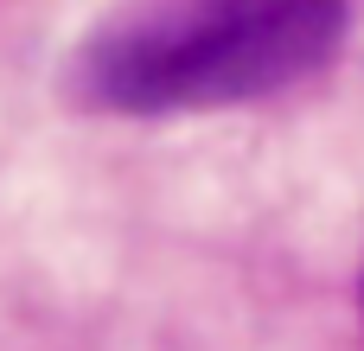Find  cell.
Segmentation results:
<instances>
[{
  "label": "cell",
  "instance_id": "cell-1",
  "mask_svg": "<svg viewBox=\"0 0 364 351\" xmlns=\"http://www.w3.org/2000/svg\"><path fill=\"white\" fill-rule=\"evenodd\" d=\"M352 0H134L70 58V96L109 115H179L275 96L346 38Z\"/></svg>",
  "mask_w": 364,
  "mask_h": 351
},
{
  "label": "cell",
  "instance_id": "cell-2",
  "mask_svg": "<svg viewBox=\"0 0 364 351\" xmlns=\"http://www.w3.org/2000/svg\"><path fill=\"white\" fill-rule=\"evenodd\" d=\"M358 301H364V281H358Z\"/></svg>",
  "mask_w": 364,
  "mask_h": 351
}]
</instances>
